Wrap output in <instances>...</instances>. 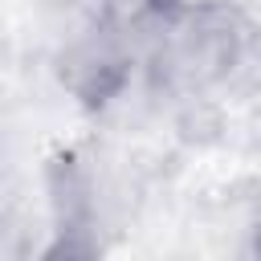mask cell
Here are the masks:
<instances>
[{"label":"cell","mask_w":261,"mask_h":261,"mask_svg":"<svg viewBox=\"0 0 261 261\" xmlns=\"http://www.w3.org/2000/svg\"><path fill=\"white\" fill-rule=\"evenodd\" d=\"M249 61V20L224 0H171L143 53V73L171 98H208Z\"/></svg>","instance_id":"obj_1"}]
</instances>
